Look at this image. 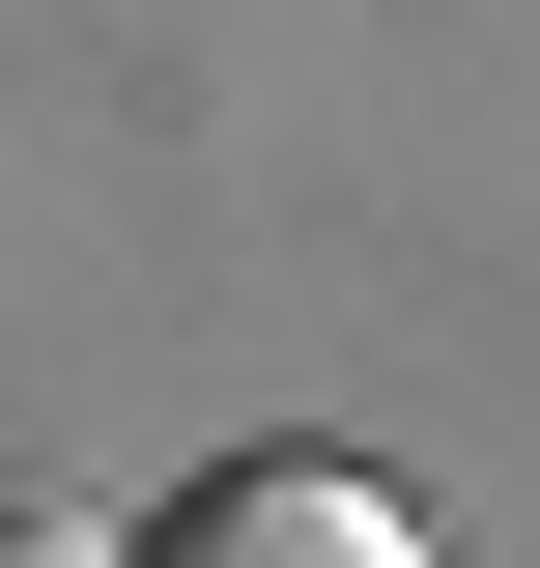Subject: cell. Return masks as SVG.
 <instances>
[{"label": "cell", "instance_id": "6da1fadb", "mask_svg": "<svg viewBox=\"0 0 540 568\" xmlns=\"http://www.w3.org/2000/svg\"><path fill=\"white\" fill-rule=\"evenodd\" d=\"M114 568H427V511L370 484V455H200Z\"/></svg>", "mask_w": 540, "mask_h": 568}, {"label": "cell", "instance_id": "7a4b0ae2", "mask_svg": "<svg viewBox=\"0 0 540 568\" xmlns=\"http://www.w3.org/2000/svg\"><path fill=\"white\" fill-rule=\"evenodd\" d=\"M0 568H114V540H86V511H0Z\"/></svg>", "mask_w": 540, "mask_h": 568}]
</instances>
